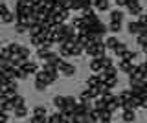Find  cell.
<instances>
[{
  "label": "cell",
  "instance_id": "51",
  "mask_svg": "<svg viewBox=\"0 0 147 123\" xmlns=\"http://www.w3.org/2000/svg\"><path fill=\"white\" fill-rule=\"evenodd\" d=\"M112 103H114V105H116V107H118V108H121V105H123V99H121V97H119V95H114V97H112Z\"/></svg>",
  "mask_w": 147,
  "mask_h": 123
},
{
  "label": "cell",
  "instance_id": "46",
  "mask_svg": "<svg viewBox=\"0 0 147 123\" xmlns=\"http://www.w3.org/2000/svg\"><path fill=\"white\" fill-rule=\"evenodd\" d=\"M52 46H53V40L52 39H44L42 44H40V48H46V50H52Z\"/></svg>",
  "mask_w": 147,
  "mask_h": 123
},
{
  "label": "cell",
  "instance_id": "9",
  "mask_svg": "<svg viewBox=\"0 0 147 123\" xmlns=\"http://www.w3.org/2000/svg\"><path fill=\"white\" fill-rule=\"evenodd\" d=\"M119 70L125 72V74H132L134 72V65L131 61H119Z\"/></svg>",
  "mask_w": 147,
  "mask_h": 123
},
{
  "label": "cell",
  "instance_id": "50",
  "mask_svg": "<svg viewBox=\"0 0 147 123\" xmlns=\"http://www.w3.org/2000/svg\"><path fill=\"white\" fill-rule=\"evenodd\" d=\"M81 4V9H88V7H92V0H79Z\"/></svg>",
  "mask_w": 147,
  "mask_h": 123
},
{
  "label": "cell",
  "instance_id": "31",
  "mask_svg": "<svg viewBox=\"0 0 147 123\" xmlns=\"http://www.w3.org/2000/svg\"><path fill=\"white\" fill-rule=\"evenodd\" d=\"M46 86H48V85H46L42 79H35V90H37V92H44Z\"/></svg>",
  "mask_w": 147,
  "mask_h": 123
},
{
  "label": "cell",
  "instance_id": "42",
  "mask_svg": "<svg viewBox=\"0 0 147 123\" xmlns=\"http://www.w3.org/2000/svg\"><path fill=\"white\" fill-rule=\"evenodd\" d=\"M118 95L123 99V101H127V99H131V97H132V92H131V88H129V90H123V92H119Z\"/></svg>",
  "mask_w": 147,
  "mask_h": 123
},
{
  "label": "cell",
  "instance_id": "2",
  "mask_svg": "<svg viewBox=\"0 0 147 123\" xmlns=\"http://www.w3.org/2000/svg\"><path fill=\"white\" fill-rule=\"evenodd\" d=\"M88 33H96V35H101V37H103V35L107 33V26L99 20V22H96V24L88 26Z\"/></svg>",
  "mask_w": 147,
  "mask_h": 123
},
{
  "label": "cell",
  "instance_id": "1",
  "mask_svg": "<svg viewBox=\"0 0 147 123\" xmlns=\"http://www.w3.org/2000/svg\"><path fill=\"white\" fill-rule=\"evenodd\" d=\"M57 72H59V74H63L64 77H74V75H76V72H77V68H76V65H72V63L63 61L61 65H59Z\"/></svg>",
  "mask_w": 147,
  "mask_h": 123
},
{
  "label": "cell",
  "instance_id": "24",
  "mask_svg": "<svg viewBox=\"0 0 147 123\" xmlns=\"http://www.w3.org/2000/svg\"><path fill=\"white\" fill-rule=\"evenodd\" d=\"M33 116L44 118V116H48V110H46V107H42V105H37V107L33 108Z\"/></svg>",
  "mask_w": 147,
  "mask_h": 123
},
{
  "label": "cell",
  "instance_id": "44",
  "mask_svg": "<svg viewBox=\"0 0 147 123\" xmlns=\"http://www.w3.org/2000/svg\"><path fill=\"white\" fill-rule=\"evenodd\" d=\"M0 57H4V59H11V52H9V48H7V46H4L2 50H0Z\"/></svg>",
  "mask_w": 147,
  "mask_h": 123
},
{
  "label": "cell",
  "instance_id": "26",
  "mask_svg": "<svg viewBox=\"0 0 147 123\" xmlns=\"http://www.w3.org/2000/svg\"><path fill=\"white\" fill-rule=\"evenodd\" d=\"M53 105H55L57 110H61V108L64 107V95H55V97H53Z\"/></svg>",
  "mask_w": 147,
  "mask_h": 123
},
{
  "label": "cell",
  "instance_id": "37",
  "mask_svg": "<svg viewBox=\"0 0 147 123\" xmlns=\"http://www.w3.org/2000/svg\"><path fill=\"white\" fill-rule=\"evenodd\" d=\"M30 42H31V46H35V48H40V44H42V39H40L39 35H33V37L30 39Z\"/></svg>",
  "mask_w": 147,
  "mask_h": 123
},
{
  "label": "cell",
  "instance_id": "13",
  "mask_svg": "<svg viewBox=\"0 0 147 123\" xmlns=\"http://www.w3.org/2000/svg\"><path fill=\"white\" fill-rule=\"evenodd\" d=\"M134 59H138V52H131V50H127L121 57H118V61H131L132 63Z\"/></svg>",
  "mask_w": 147,
  "mask_h": 123
},
{
  "label": "cell",
  "instance_id": "27",
  "mask_svg": "<svg viewBox=\"0 0 147 123\" xmlns=\"http://www.w3.org/2000/svg\"><path fill=\"white\" fill-rule=\"evenodd\" d=\"M15 22H18V24H28V13H15Z\"/></svg>",
  "mask_w": 147,
  "mask_h": 123
},
{
  "label": "cell",
  "instance_id": "57",
  "mask_svg": "<svg viewBox=\"0 0 147 123\" xmlns=\"http://www.w3.org/2000/svg\"><path fill=\"white\" fill-rule=\"evenodd\" d=\"M144 53H145V59H147V52H144Z\"/></svg>",
  "mask_w": 147,
  "mask_h": 123
},
{
  "label": "cell",
  "instance_id": "12",
  "mask_svg": "<svg viewBox=\"0 0 147 123\" xmlns=\"http://www.w3.org/2000/svg\"><path fill=\"white\" fill-rule=\"evenodd\" d=\"M55 19H57V24L59 22H66L70 19V9H61L59 13H55Z\"/></svg>",
  "mask_w": 147,
  "mask_h": 123
},
{
  "label": "cell",
  "instance_id": "17",
  "mask_svg": "<svg viewBox=\"0 0 147 123\" xmlns=\"http://www.w3.org/2000/svg\"><path fill=\"white\" fill-rule=\"evenodd\" d=\"M110 22H123V13L119 9H112L110 11Z\"/></svg>",
  "mask_w": 147,
  "mask_h": 123
},
{
  "label": "cell",
  "instance_id": "4",
  "mask_svg": "<svg viewBox=\"0 0 147 123\" xmlns=\"http://www.w3.org/2000/svg\"><path fill=\"white\" fill-rule=\"evenodd\" d=\"M9 103H11V107H13V108L26 107V99L22 97V95H18V94H15L13 97H9Z\"/></svg>",
  "mask_w": 147,
  "mask_h": 123
},
{
  "label": "cell",
  "instance_id": "34",
  "mask_svg": "<svg viewBox=\"0 0 147 123\" xmlns=\"http://www.w3.org/2000/svg\"><path fill=\"white\" fill-rule=\"evenodd\" d=\"M99 83V77H98V74H92V75H88V81H86V85L88 86H96Z\"/></svg>",
  "mask_w": 147,
  "mask_h": 123
},
{
  "label": "cell",
  "instance_id": "20",
  "mask_svg": "<svg viewBox=\"0 0 147 123\" xmlns=\"http://www.w3.org/2000/svg\"><path fill=\"white\" fill-rule=\"evenodd\" d=\"M123 121H125V123H132V121H134L136 120V114H134V110H123Z\"/></svg>",
  "mask_w": 147,
  "mask_h": 123
},
{
  "label": "cell",
  "instance_id": "19",
  "mask_svg": "<svg viewBox=\"0 0 147 123\" xmlns=\"http://www.w3.org/2000/svg\"><path fill=\"white\" fill-rule=\"evenodd\" d=\"M70 26H74L76 30H83V28H86L85 20H83L81 17H74V19H72V24H70Z\"/></svg>",
  "mask_w": 147,
  "mask_h": 123
},
{
  "label": "cell",
  "instance_id": "54",
  "mask_svg": "<svg viewBox=\"0 0 147 123\" xmlns=\"http://www.w3.org/2000/svg\"><path fill=\"white\" fill-rule=\"evenodd\" d=\"M90 99V95H88V90H85L81 95H79V101H88Z\"/></svg>",
  "mask_w": 147,
  "mask_h": 123
},
{
  "label": "cell",
  "instance_id": "7",
  "mask_svg": "<svg viewBox=\"0 0 147 123\" xmlns=\"http://www.w3.org/2000/svg\"><path fill=\"white\" fill-rule=\"evenodd\" d=\"M107 55V46H105V42L101 40V42H96V57L101 59V57H105ZM94 59V57H92Z\"/></svg>",
  "mask_w": 147,
  "mask_h": 123
},
{
  "label": "cell",
  "instance_id": "48",
  "mask_svg": "<svg viewBox=\"0 0 147 123\" xmlns=\"http://www.w3.org/2000/svg\"><path fill=\"white\" fill-rule=\"evenodd\" d=\"M30 123H46V116H44V118H39V116H31V118H30Z\"/></svg>",
  "mask_w": 147,
  "mask_h": 123
},
{
  "label": "cell",
  "instance_id": "47",
  "mask_svg": "<svg viewBox=\"0 0 147 123\" xmlns=\"http://www.w3.org/2000/svg\"><path fill=\"white\" fill-rule=\"evenodd\" d=\"M105 110H109L110 114H114V112L118 110V107H116V105H114L112 101H110V103H107V105H105Z\"/></svg>",
  "mask_w": 147,
  "mask_h": 123
},
{
  "label": "cell",
  "instance_id": "33",
  "mask_svg": "<svg viewBox=\"0 0 147 123\" xmlns=\"http://www.w3.org/2000/svg\"><path fill=\"white\" fill-rule=\"evenodd\" d=\"M116 44H118V39L116 37H109L107 40H105V46H107V50H112Z\"/></svg>",
  "mask_w": 147,
  "mask_h": 123
},
{
  "label": "cell",
  "instance_id": "5",
  "mask_svg": "<svg viewBox=\"0 0 147 123\" xmlns=\"http://www.w3.org/2000/svg\"><path fill=\"white\" fill-rule=\"evenodd\" d=\"M22 70H24L26 74H35V72L39 70V65H37V63H33V61H30V59H28V61L24 63V65H22Z\"/></svg>",
  "mask_w": 147,
  "mask_h": 123
},
{
  "label": "cell",
  "instance_id": "10",
  "mask_svg": "<svg viewBox=\"0 0 147 123\" xmlns=\"http://www.w3.org/2000/svg\"><path fill=\"white\" fill-rule=\"evenodd\" d=\"M28 61L26 57H22V55H11V65H13V68H22V65Z\"/></svg>",
  "mask_w": 147,
  "mask_h": 123
},
{
  "label": "cell",
  "instance_id": "3",
  "mask_svg": "<svg viewBox=\"0 0 147 123\" xmlns=\"http://www.w3.org/2000/svg\"><path fill=\"white\" fill-rule=\"evenodd\" d=\"M142 28H144V26L138 24V20H131V22L127 24V31H129L131 35H140V33H142Z\"/></svg>",
  "mask_w": 147,
  "mask_h": 123
},
{
  "label": "cell",
  "instance_id": "30",
  "mask_svg": "<svg viewBox=\"0 0 147 123\" xmlns=\"http://www.w3.org/2000/svg\"><path fill=\"white\" fill-rule=\"evenodd\" d=\"M103 72L107 74V77H118V68L110 66V68H103Z\"/></svg>",
  "mask_w": 147,
  "mask_h": 123
},
{
  "label": "cell",
  "instance_id": "15",
  "mask_svg": "<svg viewBox=\"0 0 147 123\" xmlns=\"http://www.w3.org/2000/svg\"><path fill=\"white\" fill-rule=\"evenodd\" d=\"M0 20H2L4 24H13V22H15V13L13 11L4 13V15H0Z\"/></svg>",
  "mask_w": 147,
  "mask_h": 123
},
{
  "label": "cell",
  "instance_id": "23",
  "mask_svg": "<svg viewBox=\"0 0 147 123\" xmlns=\"http://www.w3.org/2000/svg\"><path fill=\"white\" fill-rule=\"evenodd\" d=\"M127 9L131 11V15H142V13H144V9H142V6H140V2H138V4H131V6H127Z\"/></svg>",
  "mask_w": 147,
  "mask_h": 123
},
{
  "label": "cell",
  "instance_id": "36",
  "mask_svg": "<svg viewBox=\"0 0 147 123\" xmlns=\"http://www.w3.org/2000/svg\"><path fill=\"white\" fill-rule=\"evenodd\" d=\"M103 83H105V85H107V86H109V88H110V90H112V88H114V86H116V85H118V77H107V81H103Z\"/></svg>",
  "mask_w": 147,
  "mask_h": 123
},
{
  "label": "cell",
  "instance_id": "58",
  "mask_svg": "<svg viewBox=\"0 0 147 123\" xmlns=\"http://www.w3.org/2000/svg\"><path fill=\"white\" fill-rule=\"evenodd\" d=\"M0 95H2V90H0Z\"/></svg>",
  "mask_w": 147,
  "mask_h": 123
},
{
  "label": "cell",
  "instance_id": "52",
  "mask_svg": "<svg viewBox=\"0 0 147 123\" xmlns=\"http://www.w3.org/2000/svg\"><path fill=\"white\" fill-rule=\"evenodd\" d=\"M9 120V116H7V112H4V110H0V123H7Z\"/></svg>",
  "mask_w": 147,
  "mask_h": 123
},
{
  "label": "cell",
  "instance_id": "55",
  "mask_svg": "<svg viewBox=\"0 0 147 123\" xmlns=\"http://www.w3.org/2000/svg\"><path fill=\"white\" fill-rule=\"evenodd\" d=\"M114 2H116L118 7H125L127 6V0H114Z\"/></svg>",
  "mask_w": 147,
  "mask_h": 123
},
{
  "label": "cell",
  "instance_id": "22",
  "mask_svg": "<svg viewBox=\"0 0 147 123\" xmlns=\"http://www.w3.org/2000/svg\"><path fill=\"white\" fill-rule=\"evenodd\" d=\"M83 53V46L81 44H72L70 46V57H79Z\"/></svg>",
  "mask_w": 147,
  "mask_h": 123
},
{
  "label": "cell",
  "instance_id": "21",
  "mask_svg": "<svg viewBox=\"0 0 147 123\" xmlns=\"http://www.w3.org/2000/svg\"><path fill=\"white\" fill-rule=\"evenodd\" d=\"M77 103H79V101H77L74 95H64V107H68V108H72V110H74V107H76Z\"/></svg>",
  "mask_w": 147,
  "mask_h": 123
},
{
  "label": "cell",
  "instance_id": "14",
  "mask_svg": "<svg viewBox=\"0 0 147 123\" xmlns=\"http://www.w3.org/2000/svg\"><path fill=\"white\" fill-rule=\"evenodd\" d=\"M127 50H129V48H127V44H125V42H118V44H116V46H114V48H112V52H114V53H116V57H121V55H123V53H125V52H127Z\"/></svg>",
  "mask_w": 147,
  "mask_h": 123
},
{
  "label": "cell",
  "instance_id": "49",
  "mask_svg": "<svg viewBox=\"0 0 147 123\" xmlns=\"http://www.w3.org/2000/svg\"><path fill=\"white\" fill-rule=\"evenodd\" d=\"M99 120H112V114H110L109 110H101V116H99Z\"/></svg>",
  "mask_w": 147,
  "mask_h": 123
},
{
  "label": "cell",
  "instance_id": "8",
  "mask_svg": "<svg viewBox=\"0 0 147 123\" xmlns=\"http://www.w3.org/2000/svg\"><path fill=\"white\" fill-rule=\"evenodd\" d=\"M92 6H94L98 11H107L109 7H110V4H109V0H94Z\"/></svg>",
  "mask_w": 147,
  "mask_h": 123
},
{
  "label": "cell",
  "instance_id": "6",
  "mask_svg": "<svg viewBox=\"0 0 147 123\" xmlns=\"http://www.w3.org/2000/svg\"><path fill=\"white\" fill-rule=\"evenodd\" d=\"M46 123H66V121H64L63 114L57 110L55 114H50V116H46Z\"/></svg>",
  "mask_w": 147,
  "mask_h": 123
},
{
  "label": "cell",
  "instance_id": "18",
  "mask_svg": "<svg viewBox=\"0 0 147 123\" xmlns=\"http://www.w3.org/2000/svg\"><path fill=\"white\" fill-rule=\"evenodd\" d=\"M90 70L96 72V74H98L99 70H103V66H101V59H98V57L92 59V61H90Z\"/></svg>",
  "mask_w": 147,
  "mask_h": 123
},
{
  "label": "cell",
  "instance_id": "32",
  "mask_svg": "<svg viewBox=\"0 0 147 123\" xmlns=\"http://www.w3.org/2000/svg\"><path fill=\"white\" fill-rule=\"evenodd\" d=\"M40 70H44V72H57V66L52 65V63L42 61V68H40Z\"/></svg>",
  "mask_w": 147,
  "mask_h": 123
},
{
  "label": "cell",
  "instance_id": "56",
  "mask_svg": "<svg viewBox=\"0 0 147 123\" xmlns=\"http://www.w3.org/2000/svg\"><path fill=\"white\" fill-rule=\"evenodd\" d=\"M98 123H110V120H99Z\"/></svg>",
  "mask_w": 147,
  "mask_h": 123
},
{
  "label": "cell",
  "instance_id": "39",
  "mask_svg": "<svg viewBox=\"0 0 147 123\" xmlns=\"http://www.w3.org/2000/svg\"><path fill=\"white\" fill-rule=\"evenodd\" d=\"M101 66H103V68H110V66H114L112 59L107 57V55H105V57H101Z\"/></svg>",
  "mask_w": 147,
  "mask_h": 123
},
{
  "label": "cell",
  "instance_id": "28",
  "mask_svg": "<svg viewBox=\"0 0 147 123\" xmlns=\"http://www.w3.org/2000/svg\"><path fill=\"white\" fill-rule=\"evenodd\" d=\"M18 55H22V57L30 59V55H31V50L28 48V46H22V44H20V48H18Z\"/></svg>",
  "mask_w": 147,
  "mask_h": 123
},
{
  "label": "cell",
  "instance_id": "25",
  "mask_svg": "<svg viewBox=\"0 0 147 123\" xmlns=\"http://www.w3.org/2000/svg\"><path fill=\"white\" fill-rule=\"evenodd\" d=\"M107 31H110V33H119L121 31V22H110L107 26Z\"/></svg>",
  "mask_w": 147,
  "mask_h": 123
},
{
  "label": "cell",
  "instance_id": "11",
  "mask_svg": "<svg viewBox=\"0 0 147 123\" xmlns=\"http://www.w3.org/2000/svg\"><path fill=\"white\" fill-rule=\"evenodd\" d=\"M13 79H17V81H26L28 79V74L22 68H13Z\"/></svg>",
  "mask_w": 147,
  "mask_h": 123
},
{
  "label": "cell",
  "instance_id": "40",
  "mask_svg": "<svg viewBox=\"0 0 147 123\" xmlns=\"http://www.w3.org/2000/svg\"><path fill=\"white\" fill-rule=\"evenodd\" d=\"M48 53H50V50H46V48H37V57L42 59V61L46 59V55H48Z\"/></svg>",
  "mask_w": 147,
  "mask_h": 123
},
{
  "label": "cell",
  "instance_id": "29",
  "mask_svg": "<svg viewBox=\"0 0 147 123\" xmlns=\"http://www.w3.org/2000/svg\"><path fill=\"white\" fill-rule=\"evenodd\" d=\"M88 95H90V99H96V97H99V90H98V85L96 86H88Z\"/></svg>",
  "mask_w": 147,
  "mask_h": 123
},
{
  "label": "cell",
  "instance_id": "41",
  "mask_svg": "<svg viewBox=\"0 0 147 123\" xmlns=\"http://www.w3.org/2000/svg\"><path fill=\"white\" fill-rule=\"evenodd\" d=\"M105 105H107V103H105V101H103V97H101V95H99V97H96V103H94V108H99V110H103V108H105Z\"/></svg>",
  "mask_w": 147,
  "mask_h": 123
},
{
  "label": "cell",
  "instance_id": "16",
  "mask_svg": "<svg viewBox=\"0 0 147 123\" xmlns=\"http://www.w3.org/2000/svg\"><path fill=\"white\" fill-rule=\"evenodd\" d=\"M13 112H15V118H18V120H22V118H28V114H30L28 107H18V108H13Z\"/></svg>",
  "mask_w": 147,
  "mask_h": 123
},
{
  "label": "cell",
  "instance_id": "35",
  "mask_svg": "<svg viewBox=\"0 0 147 123\" xmlns=\"http://www.w3.org/2000/svg\"><path fill=\"white\" fill-rule=\"evenodd\" d=\"M15 31L18 35H24L26 31H28V26L26 24H18V22H15Z\"/></svg>",
  "mask_w": 147,
  "mask_h": 123
},
{
  "label": "cell",
  "instance_id": "38",
  "mask_svg": "<svg viewBox=\"0 0 147 123\" xmlns=\"http://www.w3.org/2000/svg\"><path fill=\"white\" fill-rule=\"evenodd\" d=\"M7 48H9V52H11V55H17V53H18V48H20V44H18V42H9Z\"/></svg>",
  "mask_w": 147,
  "mask_h": 123
},
{
  "label": "cell",
  "instance_id": "53",
  "mask_svg": "<svg viewBox=\"0 0 147 123\" xmlns=\"http://www.w3.org/2000/svg\"><path fill=\"white\" fill-rule=\"evenodd\" d=\"M7 11H9L7 4L6 2H0V15H4V13H7Z\"/></svg>",
  "mask_w": 147,
  "mask_h": 123
},
{
  "label": "cell",
  "instance_id": "45",
  "mask_svg": "<svg viewBox=\"0 0 147 123\" xmlns=\"http://www.w3.org/2000/svg\"><path fill=\"white\" fill-rule=\"evenodd\" d=\"M138 24H140V26H144V28H147V15H145V13L138 15Z\"/></svg>",
  "mask_w": 147,
  "mask_h": 123
},
{
  "label": "cell",
  "instance_id": "43",
  "mask_svg": "<svg viewBox=\"0 0 147 123\" xmlns=\"http://www.w3.org/2000/svg\"><path fill=\"white\" fill-rule=\"evenodd\" d=\"M28 31H30V37L39 35V33H40V26H39V24H37V26H30V28H28Z\"/></svg>",
  "mask_w": 147,
  "mask_h": 123
}]
</instances>
